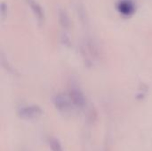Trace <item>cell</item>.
<instances>
[{"mask_svg":"<svg viewBox=\"0 0 152 151\" xmlns=\"http://www.w3.org/2000/svg\"><path fill=\"white\" fill-rule=\"evenodd\" d=\"M53 102L55 109L63 115L70 114L75 107L69 95H64L62 93H56L53 98Z\"/></svg>","mask_w":152,"mask_h":151,"instance_id":"cell-1","label":"cell"},{"mask_svg":"<svg viewBox=\"0 0 152 151\" xmlns=\"http://www.w3.org/2000/svg\"><path fill=\"white\" fill-rule=\"evenodd\" d=\"M17 115L24 120H35L43 115L42 109L37 105H27L18 109Z\"/></svg>","mask_w":152,"mask_h":151,"instance_id":"cell-2","label":"cell"},{"mask_svg":"<svg viewBox=\"0 0 152 151\" xmlns=\"http://www.w3.org/2000/svg\"><path fill=\"white\" fill-rule=\"evenodd\" d=\"M68 95L71 101V102L73 103V105L76 108H79V109H83L86 104V99L84 95V93H82V91L76 87V86H70L69 89V93Z\"/></svg>","mask_w":152,"mask_h":151,"instance_id":"cell-3","label":"cell"},{"mask_svg":"<svg viewBox=\"0 0 152 151\" xmlns=\"http://www.w3.org/2000/svg\"><path fill=\"white\" fill-rule=\"evenodd\" d=\"M117 10L122 16L130 17L135 12L136 6L133 0H119L117 4Z\"/></svg>","mask_w":152,"mask_h":151,"instance_id":"cell-4","label":"cell"},{"mask_svg":"<svg viewBox=\"0 0 152 151\" xmlns=\"http://www.w3.org/2000/svg\"><path fill=\"white\" fill-rule=\"evenodd\" d=\"M28 6L30 7L31 12L36 17L39 24H44L45 22V12L42 6L36 0H27Z\"/></svg>","mask_w":152,"mask_h":151,"instance_id":"cell-5","label":"cell"},{"mask_svg":"<svg viewBox=\"0 0 152 151\" xmlns=\"http://www.w3.org/2000/svg\"><path fill=\"white\" fill-rule=\"evenodd\" d=\"M58 20L60 25L62 27V28L69 30L71 26V21L69 19V16L68 15L67 12L63 9H59L58 10Z\"/></svg>","mask_w":152,"mask_h":151,"instance_id":"cell-6","label":"cell"},{"mask_svg":"<svg viewBox=\"0 0 152 151\" xmlns=\"http://www.w3.org/2000/svg\"><path fill=\"white\" fill-rule=\"evenodd\" d=\"M47 142H48V145L52 151H63L61 143L56 137H53V136L48 137Z\"/></svg>","mask_w":152,"mask_h":151,"instance_id":"cell-7","label":"cell"},{"mask_svg":"<svg viewBox=\"0 0 152 151\" xmlns=\"http://www.w3.org/2000/svg\"><path fill=\"white\" fill-rule=\"evenodd\" d=\"M104 151H110V148H109V146H106V147H105V150H104Z\"/></svg>","mask_w":152,"mask_h":151,"instance_id":"cell-8","label":"cell"}]
</instances>
